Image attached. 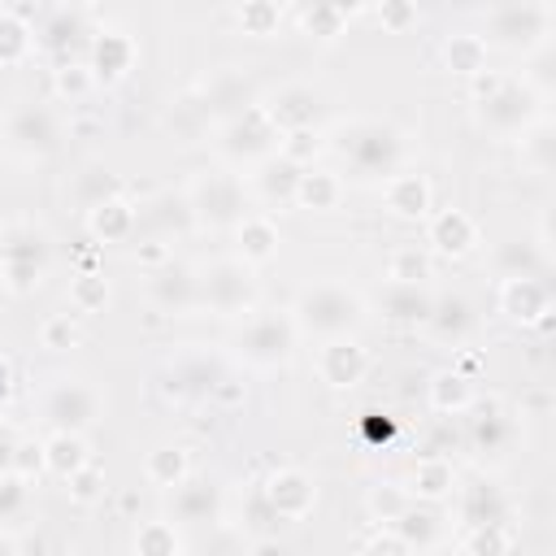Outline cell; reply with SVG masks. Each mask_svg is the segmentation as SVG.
I'll list each match as a JSON object with an SVG mask.
<instances>
[{
  "instance_id": "27",
  "label": "cell",
  "mask_w": 556,
  "mask_h": 556,
  "mask_svg": "<svg viewBox=\"0 0 556 556\" xmlns=\"http://www.w3.org/2000/svg\"><path fill=\"white\" fill-rule=\"evenodd\" d=\"M278 226H274V217H265V213H248L239 226H235V256L243 261V265H265V261H274L278 256Z\"/></svg>"
},
{
  "instance_id": "58",
  "label": "cell",
  "mask_w": 556,
  "mask_h": 556,
  "mask_svg": "<svg viewBox=\"0 0 556 556\" xmlns=\"http://www.w3.org/2000/svg\"><path fill=\"white\" fill-rule=\"evenodd\" d=\"M17 547H22V543H17L9 530H0V552H17Z\"/></svg>"
},
{
  "instance_id": "5",
  "label": "cell",
  "mask_w": 556,
  "mask_h": 556,
  "mask_svg": "<svg viewBox=\"0 0 556 556\" xmlns=\"http://www.w3.org/2000/svg\"><path fill=\"white\" fill-rule=\"evenodd\" d=\"M300 330L291 313H248L235 330V356L252 369H282L295 356Z\"/></svg>"
},
{
  "instance_id": "1",
  "label": "cell",
  "mask_w": 556,
  "mask_h": 556,
  "mask_svg": "<svg viewBox=\"0 0 556 556\" xmlns=\"http://www.w3.org/2000/svg\"><path fill=\"white\" fill-rule=\"evenodd\" d=\"M348 169L365 182H382L391 178L395 169H404L408 161V139L404 130H395L391 122H378V117H352L334 130V143H330Z\"/></svg>"
},
{
  "instance_id": "12",
  "label": "cell",
  "mask_w": 556,
  "mask_h": 556,
  "mask_svg": "<svg viewBox=\"0 0 556 556\" xmlns=\"http://www.w3.org/2000/svg\"><path fill=\"white\" fill-rule=\"evenodd\" d=\"M500 313L513 326H543L552 317V287L543 274H504Z\"/></svg>"
},
{
  "instance_id": "53",
  "label": "cell",
  "mask_w": 556,
  "mask_h": 556,
  "mask_svg": "<svg viewBox=\"0 0 556 556\" xmlns=\"http://www.w3.org/2000/svg\"><path fill=\"white\" fill-rule=\"evenodd\" d=\"M13 473H22L26 482H35L43 473V443L17 439V447H13Z\"/></svg>"
},
{
  "instance_id": "33",
  "label": "cell",
  "mask_w": 556,
  "mask_h": 556,
  "mask_svg": "<svg viewBox=\"0 0 556 556\" xmlns=\"http://www.w3.org/2000/svg\"><path fill=\"white\" fill-rule=\"evenodd\" d=\"M91 460V452H87V439L78 434V430H52L48 439H43V473H52V478H70L74 469H83Z\"/></svg>"
},
{
  "instance_id": "8",
  "label": "cell",
  "mask_w": 556,
  "mask_h": 556,
  "mask_svg": "<svg viewBox=\"0 0 556 556\" xmlns=\"http://www.w3.org/2000/svg\"><path fill=\"white\" fill-rule=\"evenodd\" d=\"M195 282H200V308H208L213 317H248L256 304L252 265H243L239 256H222L195 269Z\"/></svg>"
},
{
  "instance_id": "35",
  "label": "cell",
  "mask_w": 556,
  "mask_h": 556,
  "mask_svg": "<svg viewBox=\"0 0 556 556\" xmlns=\"http://www.w3.org/2000/svg\"><path fill=\"white\" fill-rule=\"evenodd\" d=\"M391 526L400 530V539L408 543V552H413V547H417V552L434 547V543H439V530H443V521H439L434 504H421V500H413V504H408Z\"/></svg>"
},
{
  "instance_id": "13",
  "label": "cell",
  "mask_w": 556,
  "mask_h": 556,
  "mask_svg": "<svg viewBox=\"0 0 556 556\" xmlns=\"http://www.w3.org/2000/svg\"><path fill=\"white\" fill-rule=\"evenodd\" d=\"M261 500L269 504V513L278 521H304L317 504V482H313V473H304L295 465H282L261 482Z\"/></svg>"
},
{
  "instance_id": "10",
  "label": "cell",
  "mask_w": 556,
  "mask_h": 556,
  "mask_svg": "<svg viewBox=\"0 0 556 556\" xmlns=\"http://www.w3.org/2000/svg\"><path fill=\"white\" fill-rule=\"evenodd\" d=\"M274 148H278V126L265 117L261 104L235 113V117L222 122V130H217V152H222L230 165H256V161H265Z\"/></svg>"
},
{
  "instance_id": "16",
  "label": "cell",
  "mask_w": 556,
  "mask_h": 556,
  "mask_svg": "<svg viewBox=\"0 0 556 556\" xmlns=\"http://www.w3.org/2000/svg\"><path fill=\"white\" fill-rule=\"evenodd\" d=\"M369 374V352L356 343V334H343V339H321L317 348V378L334 391H352L361 387Z\"/></svg>"
},
{
  "instance_id": "39",
  "label": "cell",
  "mask_w": 556,
  "mask_h": 556,
  "mask_svg": "<svg viewBox=\"0 0 556 556\" xmlns=\"http://www.w3.org/2000/svg\"><path fill=\"white\" fill-rule=\"evenodd\" d=\"M135 552L139 556H182L187 539L178 534V521H143L135 530Z\"/></svg>"
},
{
  "instance_id": "43",
  "label": "cell",
  "mask_w": 556,
  "mask_h": 556,
  "mask_svg": "<svg viewBox=\"0 0 556 556\" xmlns=\"http://www.w3.org/2000/svg\"><path fill=\"white\" fill-rule=\"evenodd\" d=\"M295 22L308 39H334L348 17H339L330 9V0H295Z\"/></svg>"
},
{
  "instance_id": "32",
  "label": "cell",
  "mask_w": 556,
  "mask_h": 556,
  "mask_svg": "<svg viewBox=\"0 0 556 556\" xmlns=\"http://www.w3.org/2000/svg\"><path fill=\"white\" fill-rule=\"evenodd\" d=\"M295 178H300V165H291V161L278 156V152H269L265 161L252 165V191H256L265 204H291Z\"/></svg>"
},
{
  "instance_id": "60",
  "label": "cell",
  "mask_w": 556,
  "mask_h": 556,
  "mask_svg": "<svg viewBox=\"0 0 556 556\" xmlns=\"http://www.w3.org/2000/svg\"><path fill=\"white\" fill-rule=\"evenodd\" d=\"M413 4H417V9H421V4H430V0H413Z\"/></svg>"
},
{
  "instance_id": "57",
  "label": "cell",
  "mask_w": 556,
  "mask_h": 556,
  "mask_svg": "<svg viewBox=\"0 0 556 556\" xmlns=\"http://www.w3.org/2000/svg\"><path fill=\"white\" fill-rule=\"evenodd\" d=\"M365 4H369V0H330V9H334L339 17H356Z\"/></svg>"
},
{
  "instance_id": "45",
  "label": "cell",
  "mask_w": 556,
  "mask_h": 556,
  "mask_svg": "<svg viewBox=\"0 0 556 556\" xmlns=\"http://www.w3.org/2000/svg\"><path fill=\"white\" fill-rule=\"evenodd\" d=\"M52 91H56L61 100L78 104V100H87V96L96 91V74H91L83 61H61V65L52 70Z\"/></svg>"
},
{
  "instance_id": "17",
  "label": "cell",
  "mask_w": 556,
  "mask_h": 556,
  "mask_svg": "<svg viewBox=\"0 0 556 556\" xmlns=\"http://www.w3.org/2000/svg\"><path fill=\"white\" fill-rule=\"evenodd\" d=\"M382 204L400 222H426L434 208V187L417 169H395L391 178H382Z\"/></svg>"
},
{
  "instance_id": "38",
  "label": "cell",
  "mask_w": 556,
  "mask_h": 556,
  "mask_svg": "<svg viewBox=\"0 0 556 556\" xmlns=\"http://www.w3.org/2000/svg\"><path fill=\"white\" fill-rule=\"evenodd\" d=\"M30 48H35V30H30V22L17 17L13 9H4V13H0V70L22 65V61L30 56Z\"/></svg>"
},
{
  "instance_id": "36",
  "label": "cell",
  "mask_w": 556,
  "mask_h": 556,
  "mask_svg": "<svg viewBox=\"0 0 556 556\" xmlns=\"http://www.w3.org/2000/svg\"><path fill=\"white\" fill-rule=\"evenodd\" d=\"M191 473V456H187V447H169V443H161V447H152L148 456H143V478L152 482V486H161V491H169L174 482H182Z\"/></svg>"
},
{
  "instance_id": "37",
  "label": "cell",
  "mask_w": 556,
  "mask_h": 556,
  "mask_svg": "<svg viewBox=\"0 0 556 556\" xmlns=\"http://www.w3.org/2000/svg\"><path fill=\"white\" fill-rule=\"evenodd\" d=\"M508 547H517V534L508 530V521H478V526H465L460 534V552L469 556H500Z\"/></svg>"
},
{
  "instance_id": "50",
  "label": "cell",
  "mask_w": 556,
  "mask_h": 556,
  "mask_svg": "<svg viewBox=\"0 0 556 556\" xmlns=\"http://www.w3.org/2000/svg\"><path fill=\"white\" fill-rule=\"evenodd\" d=\"M417 4L413 0H378V26L387 30V35H404V30H413L417 26Z\"/></svg>"
},
{
  "instance_id": "42",
  "label": "cell",
  "mask_w": 556,
  "mask_h": 556,
  "mask_svg": "<svg viewBox=\"0 0 556 556\" xmlns=\"http://www.w3.org/2000/svg\"><path fill=\"white\" fill-rule=\"evenodd\" d=\"M517 148H521V161L534 169V174H547L552 169V148H556V139H552V126H547V117H539V122H530L521 135H517Z\"/></svg>"
},
{
  "instance_id": "3",
  "label": "cell",
  "mask_w": 556,
  "mask_h": 556,
  "mask_svg": "<svg viewBox=\"0 0 556 556\" xmlns=\"http://www.w3.org/2000/svg\"><path fill=\"white\" fill-rule=\"evenodd\" d=\"M187 208L191 222L204 230H235L252 208H248V187L235 169H200L187 182Z\"/></svg>"
},
{
  "instance_id": "54",
  "label": "cell",
  "mask_w": 556,
  "mask_h": 556,
  "mask_svg": "<svg viewBox=\"0 0 556 556\" xmlns=\"http://www.w3.org/2000/svg\"><path fill=\"white\" fill-rule=\"evenodd\" d=\"M361 552H391V556H404V552H408V543L400 539V530H395V526H378L369 539H361Z\"/></svg>"
},
{
  "instance_id": "46",
  "label": "cell",
  "mask_w": 556,
  "mask_h": 556,
  "mask_svg": "<svg viewBox=\"0 0 556 556\" xmlns=\"http://www.w3.org/2000/svg\"><path fill=\"white\" fill-rule=\"evenodd\" d=\"M278 156H287L291 165H313L317 161V152H321V135H317V126H300V130H282L278 135V148H274Z\"/></svg>"
},
{
  "instance_id": "61",
  "label": "cell",
  "mask_w": 556,
  "mask_h": 556,
  "mask_svg": "<svg viewBox=\"0 0 556 556\" xmlns=\"http://www.w3.org/2000/svg\"><path fill=\"white\" fill-rule=\"evenodd\" d=\"M0 13H4V0H0Z\"/></svg>"
},
{
  "instance_id": "23",
  "label": "cell",
  "mask_w": 556,
  "mask_h": 556,
  "mask_svg": "<svg viewBox=\"0 0 556 556\" xmlns=\"http://www.w3.org/2000/svg\"><path fill=\"white\" fill-rule=\"evenodd\" d=\"M469 443H473L478 456L504 460L517 447V417L504 413L500 404H486L478 417H469Z\"/></svg>"
},
{
  "instance_id": "51",
  "label": "cell",
  "mask_w": 556,
  "mask_h": 556,
  "mask_svg": "<svg viewBox=\"0 0 556 556\" xmlns=\"http://www.w3.org/2000/svg\"><path fill=\"white\" fill-rule=\"evenodd\" d=\"M26 495H30V486H26V478L22 473H0V526H9L22 508H26Z\"/></svg>"
},
{
  "instance_id": "22",
  "label": "cell",
  "mask_w": 556,
  "mask_h": 556,
  "mask_svg": "<svg viewBox=\"0 0 556 556\" xmlns=\"http://www.w3.org/2000/svg\"><path fill=\"white\" fill-rule=\"evenodd\" d=\"M139 230V208L117 191V195H104L87 208V235L100 239V243H130Z\"/></svg>"
},
{
  "instance_id": "44",
  "label": "cell",
  "mask_w": 556,
  "mask_h": 556,
  "mask_svg": "<svg viewBox=\"0 0 556 556\" xmlns=\"http://www.w3.org/2000/svg\"><path fill=\"white\" fill-rule=\"evenodd\" d=\"M430 278V252L417 243H400L387 256V282H426Z\"/></svg>"
},
{
  "instance_id": "11",
  "label": "cell",
  "mask_w": 556,
  "mask_h": 556,
  "mask_svg": "<svg viewBox=\"0 0 556 556\" xmlns=\"http://www.w3.org/2000/svg\"><path fill=\"white\" fill-rule=\"evenodd\" d=\"M39 413H43V421H48L52 430H78V434H87V430L100 421L104 404H100V391H96V387H87V382H78V378H56V382L43 391Z\"/></svg>"
},
{
  "instance_id": "41",
  "label": "cell",
  "mask_w": 556,
  "mask_h": 556,
  "mask_svg": "<svg viewBox=\"0 0 556 556\" xmlns=\"http://www.w3.org/2000/svg\"><path fill=\"white\" fill-rule=\"evenodd\" d=\"M235 22H239L243 35L269 39V35H278L282 9H278V0H239V4H235Z\"/></svg>"
},
{
  "instance_id": "14",
  "label": "cell",
  "mask_w": 556,
  "mask_h": 556,
  "mask_svg": "<svg viewBox=\"0 0 556 556\" xmlns=\"http://www.w3.org/2000/svg\"><path fill=\"white\" fill-rule=\"evenodd\" d=\"M135 56H139V48H135V39H130L122 26H100V30H91L87 70L96 74V87H100V83H104V87L122 83V78L135 70Z\"/></svg>"
},
{
  "instance_id": "29",
  "label": "cell",
  "mask_w": 556,
  "mask_h": 556,
  "mask_svg": "<svg viewBox=\"0 0 556 556\" xmlns=\"http://www.w3.org/2000/svg\"><path fill=\"white\" fill-rule=\"evenodd\" d=\"M404 486H408V495L421 500V504H443V500H452V491H456V469H452L447 456H421V460L413 465V473H408Z\"/></svg>"
},
{
  "instance_id": "28",
  "label": "cell",
  "mask_w": 556,
  "mask_h": 556,
  "mask_svg": "<svg viewBox=\"0 0 556 556\" xmlns=\"http://www.w3.org/2000/svg\"><path fill=\"white\" fill-rule=\"evenodd\" d=\"M378 304L400 326H426L430 304H434V291L426 282H387L382 295H378Z\"/></svg>"
},
{
  "instance_id": "25",
  "label": "cell",
  "mask_w": 556,
  "mask_h": 556,
  "mask_svg": "<svg viewBox=\"0 0 556 556\" xmlns=\"http://www.w3.org/2000/svg\"><path fill=\"white\" fill-rule=\"evenodd\" d=\"M426 330L439 339V343H452V348H460L473 330H478V313H473V304L465 300V295H434V304H430V317H426Z\"/></svg>"
},
{
  "instance_id": "18",
  "label": "cell",
  "mask_w": 556,
  "mask_h": 556,
  "mask_svg": "<svg viewBox=\"0 0 556 556\" xmlns=\"http://www.w3.org/2000/svg\"><path fill=\"white\" fill-rule=\"evenodd\" d=\"M165 495H169V521H178V526H204V521H217L222 517V491L208 478L187 473Z\"/></svg>"
},
{
  "instance_id": "40",
  "label": "cell",
  "mask_w": 556,
  "mask_h": 556,
  "mask_svg": "<svg viewBox=\"0 0 556 556\" xmlns=\"http://www.w3.org/2000/svg\"><path fill=\"white\" fill-rule=\"evenodd\" d=\"M408 504H413V495L404 482H374L365 491V513L374 517V526H391Z\"/></svg>"
},
{
  "instance_id": "55",
  "label": "cell",
  "mask_w": 556,
  "mask_h": 556,
  "mask_svg": "<svg viewBox=\"0 0 556 556\" xmlns=\"http://www.w3.org/2000/svg\"><path fill=\"white\" fill-rule=\"evenodd\" d=\"M135 261H139L143 269H156V265H165V261H169V248H165L161 239H148V243H139V248H135Z\"/></svg>"
},
{
  "instance_id": "4",
  "label": "cell",
  "mask_w": 556,
  "mask_h": 556,
  "mask_svg": "<svg viewBox=\"0 0 556 556\" xmlns=\"http://www.w3.org/2000/svg\"><path fill=\"white\" fill-rule=\"evenodd\" d=\"M48 274V235L35 222H9L0 230V282L9 295L26 300L43 287Z\"/></svg>"
},
{
  "instance_id": "21",
  "label": "cell",
  "mask_w": 556,
  "mask_h": 556,
  "mask_svg": "<svg viewBox=\"0 0 556 556\" xmlns=\"http://www.w3.org/2000/svg\"><path fill=\"white\" fill-rule=\"evenodd\" d=\"M261 109H265V117H269V122L278 126V135H282V130L317 126L321 100H317V91H313V87H304V83H287V87H278Z\"/></svg>"
},
{
  "instance_id": "56",
  "label": "cell",
  "mask_w": 556,
  "mask_h": 556,
  "mask_svg": "<svg viewBox=\"0 0 556 556\" xmlns=\"http://www.w3.org/2000/svg\"><path fill=\"white\" fill-rule=\"evenodd\" d=\"M13 447H17V434L9 426H0V473L13 469Z\"/></svg>"
},
{
  "instance_id": "19",
  "label": "cell",
  "mask_w": 556,
  "mask_h": 556,
  "mask_svg": "<svg viewBox=\"0 0 556 556\" xmlns=\"http://www.w3.org/2000/svg\"><path fill=\"white\" fill-rule=\"evenodd\" d=\"M426 243H430L434 256L456 261V256L473 252V243H478V222H473L465 208H430V217H426Z\"/></svg>"
},
{
  "instance_id": "62",
  "label": "cell",
  "mask_w": 556,
  "mask_h": 556,
  "mask_svg": "<svg viewBox=\"0 0 556 556\" xmlns=\"http://www.w3.org/2000/svg\"><path fill=\"white\" fill-rule=\"evenodd\" d=\"M543 4H552V0H543Z\"/></svg>"
},
{
  "instance_id": "30",
  "label": "cell",
  "mask_w": 556,
  "mask_h": 556,
  "mask_svg": "<svg viewBox=\"0 0 556 556\" xmlns=\"http://www.w3.org/2000/svg\"><path fill=\"white\" fill-rule=\"evenodd\" d=\"M426 400L439 417H460L473 408V378L460 374L456 365L452 369H439L430 382H426Z\"/></svg>"
},
{
  "instance_id": "15",
  "label": "cell",
  "mask_w": 556,
  "mask_h": 556,
  "mask_svg": "<svg viewBox=\"0 0 556 556\" xmlns=\"http://www.w3.org/2000/svg\"><path fill=\"white\" fill-rule=\"evenodd\" d=\"M148 300L161 308V313H174V317H187L191 308H200V282H195V269L182 265V261H165L156 269H148Z\"/></svg>"
},
{
  "instance_id": "34",
  "label": "cell",
  "mask_w": 556,
  "mask_h": 556,
  "mask_svg": "<svg viewBox=\"0 0 556 556\" xmlns=\"http://www.w3.org/2000/svg\"><path fill=\"white\" fill-rule=\"evenodd\" d=\"M439 61H443V70H452L460 78H473L478 70H486V39L469 35V30H456L439 43Z\"/></svg>"
},
{
  "instance_id": "7",
  "label": "cell",
  "mask_w": 556,
  "mask_h": 556,
  "mask_svg": "<svg viewBox=\"0 0 556 556\" xmlns=\"http://www.w3.org/2000/svg\"><path fill=\"white\" fill-rule=\"evenodd\" d=\"M473 117H478L482 130L513 139V135H521L530 122L543 117V96H539L530 83L504 74L495 91H486L482 100H473Z\"/></svg>"
},
{
  "instance_id": "47",
  "label": "cell",
  "mask_w": 556,
  "mask_h": 556,
  "mask_svg": "<svg viewBox=\"0 0 556 556\" xmlns=\"http://www.w3.org/2000/svg\"><path fill=\"white\" fill-rule=\"evenodd\" d=\"M109 304V278L104 274H78L70 282V308L74 313H100Z\"/></svg>"
},
{
  "instance_id": "20",
  "label": "cell",
  "mask_w": 556,
  "mask_h": 556,
  "mask_svg": "<svg viewBox=\"0 0 556 556\" xmlns=\"http://www.w3.org/2000/svg\"><path fill=\"white\" fill-rule=\"evenodd\" d=\"M83 35H91L87 26V9L83 4H56L43 26H39V48H48L56 61H74V52L83 48Z\"/></svg>"
},
{
  "instance_id": "9",
  "label": "cell",
  "mask_w": 556,
  "mask_h": 556,
  "mask_svg": "<svg viewBox=\"0 0 556 556\" xmlns=\"http://www.w3.org/2000/svg\"><path fill=\"white\" fill-rule=\"evenodd\" d=\"M0 135H4V148L22 161H43L61 148V122L48 104H35V100H22L13 109H4L0 117Z\"/></svg>"
},
{
  "instance_id": "24",
  "label": "cell",
  "mask_w": 556,
  "mask_h": 556,
  "mask_svg": "<svg viewBox=\"0 0 556 556\" xmlns=\"http://www.w3.org/2000/svg\"><path fill=\"white\" fill-rule=\"evenodd\" d=\"M222 378H226V369L217 361H208V356H182V361H174L165 369V391L174 400H208Z\"/></svg>"
},
{
  "instance_id": "59",
  "label": "cell",
  "mask_w": 556,
  "mask_h": 556,
  "mask_svg": "<svg viewBox=\"0 0 556 556\" xmlns=\"http://www.w3.org/2000/svg\"><path fill=\"white\" fill-rule=\"evenodd\" d=\"M4 391H9V365L0 361V395H4Z\"/></svg>"
},
{
  "instance_id": "2",
  "label": "cell",
  "mask_w": 556,
  "mask_h": 556,
  "mask_svg": "<svg viewBox=\"0 0 556 556\" xmlns=\"http://www.w3.org/2000/svg\"><path fill=\"white\" fill-rule=\"evenodd\" d=\"M369 308L361 300V291H352L348 282H308L295 304H291V321L300 334L308 339H343V334H356L365 326Z\"/></svg>"
},
{
  "instance_id": "6",
  "label": "cell",
  "mask_w": 556,
  "mask_h": 556,
  "mask_svg": "<svg viewBox=\"0 0 556 556\" xmlns=\"http://www.w3.org/2000/svg\"><path fill=\"white\" fill-rule=\"evenodd\" d=\"M552 35V4L543 0H500L486 13V48H504V52H534L543 48Z\"/></svg>"
},
{
  "instance_id": "49",
  "label": "cell",
  "mask_w": 556,
  "mask_h": 556,
  "mask_svg": "<svg viewBox=\"0 0 556 556\" xmlns=\"http://www.w3.org/2000/svg\"><path fill=\"white\" fill-rule=\"evenodd\" d=\"M117 191H122V187H117V178H113L109 169H100V165L83 169V174H78V182H74V195H78V204H83V208H91L96 200L117 195Z\"/></svg>"
},
{
  "instance_id": "31",
  "label": "cell",
  "mask_w": 556,
  "mask_h": 556,
  "mask_svg": "<svg viewBox=\"0 0 556 556\" xmlns=\"http://www.w3.org/2000/svg\"><path fill=\"white\" fill-rule=\"evenodd\" d=\"M456 513H460L465 526H478V521H508V500H504V491H500L495 482L478 478V482H469V486L456 491Z\"/></svg>"
},
{
  "instance_id": "26",
  "label": "cell",
  "mask_w": 556,
  "mask_h": 556,
  "mask_svg": "<svg viewBox=\"0 0 556 556\" xmlns=\"http://www.w3.org/2000/svg\"><path fill=\"white\" fill-rule=\"evenodd\" d=\"M348 187L334 169H317V165H304L300 178H295V191H291V204L295 208H308V213H334L343 204Z\"/></svg>"
},
{
  "instance_id": "52",
  "label": "cell",
  "mask_w": 556,
  "mask_h": 556,
  "mask_svg": "<svg viewBox=\"0 0 556 556\" xmlns=\"http://www.w3.org/2000/svg\"><path fill=\"white\" fill-rule=\"evenodd\" d=\"M100 486H104V473H100L91 460L65 478V491H70V500H78V504H91V500L100 495Z\"/></svg>"
},
{
  "instance_id": "48",
  "label": "cell",
  "mask_w": 556,
  "mask_h": 556,
  "mask_svg": "<svg viewBox=\"0 0 556 556\" xmlns=\"http://www.w3.org/2000/svg\"><path fill=\"white\" fill-rule=\"evenodd\" d=\"M39 343H43L48 352H74V348L83 343V330H78L74 313H52V317H43Z\"/></svg>"
}]
</instances>
